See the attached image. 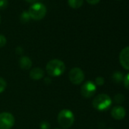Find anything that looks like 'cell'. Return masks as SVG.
<instances>
[{
    "label": "cell",
    "instance_id": "6da1fadb",
    "mask_svg": "<svg viewBox=\"0 0 129 129\" xmlns=\"http://www.w3.org/2000/svg\"><path fill=\"white\" fill-rule=\"evenodd\" d=\"M46 69L49 76L58 77L66 72V64L59 59H52L47 63Z\"/></svg>",
    "mask_w": 129,
    "mask_h": 129
},
{
    "label": "cell",
    "instance_id": "7a4b0ae2",
    "mask_svg": "<svg viewBox=\"0 0 129 129\" xmlns=\"http://www.w3.org/2000/svg\"><path fill=\"white\" fill-rule=\"evenodd\" d=\"M75 121L74 113L70 109H62L58 115V124L64 129H68L72 126Z\"/></svg>",
    "mask_w": 129,
    "mask_h": 129
},
{
    "label": "cell",
    "instance_id": "3957f363",
    "mask_svg": "<svg viewBox=\"0 0 129 129\" xmlns=\"http://www.w3.org/2000/svg\"><path fill=\"white\" fill-rule=\"evenodd\" d=\"M27 12L30 18L35 21H40L46 16V7L41 3H35L29 7Z\"/></svg>",
    "mask_w": 129,
    "mask_h": 129
},
{
    "label": "cell",
    "instance_id": "277c9868",
    "mask_svg": "<svg viewBox=\"0 0 129 129\" xmlns=\"http://www.w3.org/2000/svg\"><path fill=\"white\" fill-rule=\"evenodd\" d=\"M93 106L98 111H105L108 109L112 105V99L105 93L97 95L92 102Z\"/></svg>",
    "mask_w": 129,
    "mask_h": 129
},
{
    "label": "cell",
    "instance_id": "5b68a950",
    "mask_svg": "<svg viewBox=\"0 0 129 129\" xmlns=\"http://www.w3.org/2000/svg\"><path fill=\"white\" fill-rule=\"evenodd\" d=\"M15 124V117L9 112L0 113V129H11Z\"/></svg>",
    "mask_w": 129,
    "mask_h": 129
},
{
    "label": "cell",
    "instance_id": "8992f818",
    "mask_svg": "<svg viewBox=\"0 0 129 129\" xmlns=\"http://www.w3.org/2000/svg\"><path fill=\"white\" fill-rule=\"evenodd\" d=\"M69 78L70 81L75 85H78L81 84L84 80V72L78 67L73 68L69 75Z\"/></svg>",
    "mask_w": 129,
    "mask_h": 129
},
{
    "label": "cell",
    "instance_id": "52a82bcc",
    "mask_svg": "<svg viewBox=\"0 0 129 129\" xmlns=\"http://www.w3.org/2000/svg\"><path fill=\"white\" fill-rule=\"evenodd\" d=\"M96 91V86L91 81H86L81 87V95L87 99L92 97L95 94Z\"/></svg>",
    "mask_w": 129,
    "mask_h": 129
},
{
    "label": "cell",
    "instance_id": "ba28073f",
    "mask_svg": "<svg viewBox=\"0 0 129 129\" xmlns=\"http://www.w3.org/2000/svg\"><path fill=\"white\" fill-rule=\"evenodd\" d=\"M119 61L124 69L129 70V46L124 47L120 52Z\"/></svg>",
    "mask_w": 129,
    "mask_h": 129
},
{
    "label": "cell",
    "instance_id": "9c48e42d",
    "mask_svg": "<svg viewBox=\"0 0 129 129\" xmlns=\"http://www.w3.org/2000/svg\"><path fill=\"white\" fill-rule=\"evenodd\" d=\"M111 115L113 118H115L116 120H121L125 117L126 111L124 107H122L121 106H115L112 109Z\"/></svg>",
    "mask_w": 129,
    "mask_h": 129
},
{
    "label": "cell",
    "instance_id": "30bf717a",
    "mask_svg": "<svg viewBox=\"0 0 129 129\" xmlns=\"http://www.w3.org/2000/svg\"><path fill=\"white\" fill-rule=\"evenodd\" d=\"M43 75H44L43 70L39 67L34 68L30 72V78L34 81H38L42 79L43 78Z\"/></svg>",
    "mask_w": 129,
    "mask_h": 129
},
{
    "label": "cell",
    "instance_id": "8fae6325",
    "mask_svg": "<svg viewBox=\"0 0 129 129\" xmlns=\"http://www.w3.org/2000/svg\"><path fill=\"white\" fill-rule=\"evenodd\" d=\"M19 66L24 70H28L32 66V61L27 56H22L19 60Z\"/></svg>",
    "mask_w": 129,
    "mask_h": 129
},
{
    "label": "cell",
    "instance_id": "7c38bea8",
    "mask_svg": "<svg viewBox=\"0 0 129 129\" xmlns=\"http://www.w3.org/2000/svg\"><path fill=\"white\" fill-rule=\"evenodd\" d=\"M68 3L71 8L77 9L82 6L84 0H68Z\"/></svg>",
    "mask_w": 129,
    "mask_h": 129
},
{
    "label": "cell",
    "instance_id": "4fadbf2b",
    "mask_svg": "<svg viewBox=\"0 0 129 129\" xmlns=\"http://www.w3.org/2000/svg\"><path fill=\"white\" fill-rule=\"evenodd\" d=\"M112 79L115 83H120L124 80V76L121 72H115L112 75Z\"/></svg>",
    "mask_w": 129,
    "mask_h": 129
},
{
    "label": "cell",
    "instance_id": "5bb4252c",
    "mask_svg": "<svg viewBox=\"0 0 129 129\" xmlns=\"http://www.w3.org/2000/svg\"><path fill=\"white\" fill-rule=\"evenodd\" d=\"M30 17L28 14L27 12H23L22 14L21 15V17H20V20L22 23L25 24V23H27L29 22V21L30 20Z\"/></svg>",
    "mask_w": 129,
    "mask_h": 129
},
{
    "label": "cell",
    "instance_id": "9a60e30c",
    "mask_svg": "<svg viewBox=\"0 0 129 129\" xmlns=\"http://www.w3.org/2000/svg\"><path fill=\"white\" fill-rule=\"evenodd\" d=\"M114 101L118 104H121L124 101V96L121 93H118L115 96Z\"/></svg>",
    "mask_w": 129,
    "mask_h": 129
},
{
    "label": "cell",
    "instance_id": "2e32d148",
    "mask_svg": "<svg viewBox=\"0 0 129 129\" xmlns=\"http://www.w3.org/2000/svg\"><path fill=\"white\" fill-rule=\"evenodd\" d=\"M6 87H7V83L5 81V79L3 78H0V93H2L3 92L5 91Z\"/></svg>",
    "mask_w": 129,
    "mask_h": 129
},
{
    "label": "cell",
    "instance_id": "e0dca14e",
    "mask_svg": "<svg viewBox=\"0 0 129 129\" xmlns=\"http://www.w3.org/2000/svg\"><path fill=\"white\" fill-rule=\"evenodd\" d=\"M105 83V80L103 77H97L95 79V84L96 86H103Z\"/></svg>",
    "mask_w": 129,
    "mask_h": 129
},
{
    "label": "cell",
    "instance_id": "ac0fdd59",
    "mask_svg": "<svg viewBox=\"0 0 129 129\" xmlns=\"http://www.w3.org/2000/svg\"><path fill=\"white\" fill-rule=\"evenodd\" d=\"M9 1L8 0H0V9L3 10L8 7Z\"/></svg>",
    "mask_w": 129,
    "mask_h": 129
},
{
    "label": "cell",
    "instance_id": "d6986e66",
    "mask_svg": "<svg viewBox=\"0 0 129 129\" xmlns=\"http://www.w3.org/2000/svg\"><path fill=\"white\" fill-rule=\"evenodd\" d=\"M6 43H7V40L6 37L3 34H0V48L5 46Z\"/></svg>",
    "mask_w": 129,
    "mask_h": 129
},
{
    "label": "cell",
    "instance_id": "ffe728a7",
    "mask_svg": "<svg viewBox=\"0 0 129 129\" xmlns=\"http://www.w3.org/2000/svg\"><path fill=\"white\" fill-rule=\"evenodd\" d=\"M124 87L127 90H129V73L124 77Z\"/></svg>",
    "mask_w": 129,
    "mask_h": 129
},
{
    "label": "cell",
    "instance_id": "44dd1931",
    "mask_svg": "<svg viewBox=\"0 0 129 129\" xmlns=\"http://www.w3.org/2000/svg\"><path fill=\"white\" fill-rule=\"evenodd\" d=\"M41 129H49L50 128V124L48 123L47 121H42L40 125Z\"/></svg>",
    "mask_w": 129,
    "mask_h": 129
},
{
    "label": "cell",
    "instance_id": "7402d4cb",
    "mask_svg": "<svg viewBox=\"0 0 129 129\" xmlns=\"http://www.w3.org/2000/svg\"><path fill=\"white\" fill-rule=\"evenodd\" d=\"M86 1L90 5H96L100 0H86Z\"/></svg>",
    "mask_w": 129,
    "mask_h": 129
},
{
    "label": "cell",
    "instance_id": "603a6c76",
    "mask_svg": "<svg viewBox=\"0 0 129 129\" xmlns=\"http://www.w3.org/2000/svg\"><path fill=\"white\" fill-rule=\"evenodd\" d=\"M25 1L28 3H31V4H34L35 3H37L38 0H25Z\"/></svg>",
    "mask_w": 129,
    "mask_h": 129
},
{
    "label": "cell",
    "instance_id": "cb8c5ba5",
    "mask_svg": "<svg viewBox=\"0 0 129 129\" xmlns=\"http://www.w3.org/2000/svg\"><path fill=\"white\" fill-rule=\"evenodd\" d=\"M1 21H2V18H1V15H0V24H1Z\"/></svg>",
    "mask_w": 129,
    "mask_h": 129
},
{
    "label": "cell",
    "instance_id": "d4e9b609",
    "mask_svg": "<svg viewBox=\"0 0 129 129\" xmlns=\"http://www.w3.org/2000/svg\"><path fill=\"white\" fill-rule=\"evenodd\" d=\"M55 129H58V128H55Z\"/></svg>",
    "mask_w": 129,
    "mask_h": 129
}]
</instances>
